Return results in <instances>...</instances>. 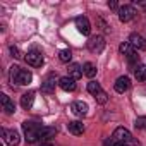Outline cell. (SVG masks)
Listing matches in <instances>:
<instances>
[{
  "label": "cell",
  "mask_w": 146,
  "mask_h": 146,
  "mask_svg": "<svg viewBox=\"0 0 146 146\" xmlns=\"http://www.w3.org/2000/svg\"><path fill=\"white\" fill-rule=\"evenodd\" d=\"M124 146H141V144L136 143V141H131V143H127V144H124Z\"/></svg>",
  "instance_id": "obj_27"
},
{
  "label": "cell",
  "mask_w": 146,
  "mask_h": 146,
  "mask_svg": "<svg viewBox=\"0 0 146 146\" xmlns=\"http://www.w3.org/2000/svg\"><path fill=\"white\" fill-rule=\"evenodd\" d=\"M33 102H35V91H28L21 96V107L24 110H29L33 107Z\"/></svg>",
  "instance_id": "obj_17"
},
{
  "label": "cell",
  "mask_w": 146,
  "mask_h": 146,
  "mask_svg": "<svg viewBox=\"0 0 146 146\" xmlns=\"http://www.w3.org/2000/svg\"><path fill=\"white\" fill-rule=\"evenodd\" d=\"M129 45H131L134 50H137V52L146 50V40H144L141 35H137V33H132V35L129 36Z\"/></svg>",
  "instance_id": "obj_8"
},
{
  "label": "cell",
  "mask_w": 146,
  "mask_h": 146,
  "mask_svg": "<svg viewBox=\"0 0 146 146\" xmlns=\"http://www.w3.org/2000/svg\"><path fill=\"white\" fill-rule=\"evenodd\" d=\"M113 88H115L117 93H125V91L131 88V79H129L127 76H120V78H117Z\"/></svg>",
  "instance_id": "obj_11"
},
{
  "label": "cell",
  "mask_w": 146,
  "mask_h": 146,
  "mask_svg": "<svg viewBox=\"0 0 146 146\" xmlns=\"http://www.w3.org/2000/svg\"><path fill=\"white\" fill-rule=\"evenodd\" d=\"M55 134H57V129H55V127H45V125H43L41 134H40V139H41V141H48V139L55 137Z\"/></svg>",
  "instance_id": "obj_19"
},
{
  "label": "cell",
  "mask_w": 146,
  "mask_h": 146,
  "mask_svg": "<svg viewBox=\"0 0 146 146\" xmlns=\"http://www.w3.org/2000/svg\"><path fill=\"white\" fill-rule=\"evenodd\" d=\"M2 136H4L5 144H9V146H17L21 143L19 132L14 131V129H2Z\"/></svg>",
  "instance_id": "obj_5"
},
{
  "label": "cell",
  "mask_w": 146,
  "mask_h": 146,
  "mask_svg": "<svg viewBox=\"0 0 146 146\" xmlns=\"http://www.w3.org/2000/svg\"><path fill=\"white\" fill-rule=\"evenodd\" d=\"M41 129L43 125L41 124H36L33 120H26L23 122V131H24V137L28 143H35L40 139V134H41Z\"/></svg>",
  "instance_id": "obj_2"
},
{
  "label": "cell",
  "mask_w": 146,
  "mask_h": 146,
  "mask_svg": "<svg viewBox=\"0 0 146 146\" xmlns=\"http://www.w3.org/2000/svg\"><path fill=\"white\" fill-rule=\"evenodd\" d=\"M70 112L78 117H84L88 113V105L84 102H74V103H70Z\"/></svg>",
  "instance_id": "obj_12"
},
{
  "label": "cell",
  "mask_w": 146,
  "mask_h": 146,
  "mask_svg": "<svg viewBox=\"0 0 146 146\" xmlns=\"http://www.w3.org/2000/svg\"><path fill=\"white\" fill-rule=\"evenodd\" d=\"M88 91H90L91 95H95V96H96V95H98L100 91H103V90H102V86H100L98 83H95V81H90V83H88Z\"/></svg>",
  "instance_id": "obj_23"
},
{
  "label": "cell",
  "mask_w": 146,
  "mask_h": 146,
  "mask_svg": "<svg viewBox=\"0 0 146 146\" xmlns=\"http://www.w3.org/2000/svg\"><path fill=\"white\" fill-rule=\"evenodd\" d=\"M83 72H84V76L86 78H95L96 76V65L93 64V62H86L84 65H83Z\"/></svg>",
  "instance_id": "obj_20"
},
{
  "label": "cell",
  "mask_w": 146,
  "mask_h": 146,
  "mask_svg": "<svg viewBox=\"0 0 146 146\" xmlns=\"http://www.w3.org/2000/svg\"><path fill=\"white\" fill-rule=\"evenodd\" d=\"M119 50H120V53L122 55H125L127 57V60L129 62H134L136 58H137V55H136V50L129 45V41H125V43H122L120 46H119Z\"/></svg>",
  "instance_id": "obj_13"
},
{
  "label": "cell",
  "mask_w": 146,
  "mask_h": 146,
  "mask_svg": "<svg viewBox=\"0 0 146 146\" xmlns=\"http://www.w3.org/2000/svg\"><path fill=\"white\" fill-rule=\"evenodd\" d=\"M84 74V72H83V67L81 65H78V64H72L70 67H69V78H72V79H79L81 76Z\"/></svg>",
  "instance_id": "obj_18"
},
{
  "label": "cell",
  "mask_w": 146,
  "mask_h": 146,
  "mask_svg": "<svg viewBox=\"0 0 146 146\" xmlns=\"http://www.w3.org/2000/svg\"><path fill=\"white\" fill-rule=\"evenodd\" d=\"M108 7L110 9H117V2H108Z\"/></svg>",
  "instance_id": "obj_28"
},
{
  "label": "cell",
  "mask_w": 146,
  "mask_h": 146,
  "mask_svg": "<svg viewBox=\"0 0 146 146\" xmlns=\"http://www.w3.org/2000/svg\"><path fill=\"white\" fill-rule=\"evenodd\" d=\"M9 50H11V53H12V57H14V58H21V57H23V53H21V50H19L17 46H14V45H12V46H9Z\"/></svg>",
  "instance_id": "obj_26"
},
{
  "label": "cell",
  "mask_w": 146,
  "mask_h": 146,
  "mask_svg": "<svg viewBox=\"0 0 146 146\" xmlns=\"http://www.w3.org/2000/svg\"><path fill=\"white\" fill-rule=\"evenodd\" d=\"M67 129H69V132H70V134L79 136V134H83V132H84V124H83V122H79V120H72V122H69V124H67Z\"/></svg>",
  "instance_id": "obj_16"
},
{
  "label": "cell",
  "mask_w": 146,
  "mask_h": 146,
  "mask_svg": "<svg viewBox=\"0 0 146 146\" xmlns=\"http://www.w3.org/2000/svg\"><path fill=\"white\" fill-rule=\"evenodd\" d=\"M86 46L91 53H100L105 48V40H103V36H93V38H90Z\"/></svg>",
  "instance_id": "obj_6"
},
{
  "label": "cell",
  "mask_w": 146,
  "mask_h": 146,
  "mask_svg": "<svg viewBox=\"0 0 146 146\" xmlns=\"http://www.w3.org/2000/svg\"><path fill=\"white\" fill-rule=\"evenodd\" d=\"M76 28H78V31L83 33L84 36H88V35L91 33V24H90L88 17H84V16L76 17Z\"/></svg>",
  "instance_id": "obj_9"
},
{
  "label": "cell",
  "mask_w": 146,
  "mask_h": 146,
  "mask_svg": "<svg viewBox=\"0 0 146 146\" xmlns=\"http://www.w3.org/2000/svg\"><path fill=\"white\" fill-rule=\"evenodd\" d=\"M0 102H2V108L5 110V113H14L16 112V105H14V102L5 95V93H2V95H0Z\"/></svg>",
  "instance_id": "obj_14"
},
{
  "label": "cell",
  "mask_w": 146,
  "mask_h": 146,
  "mask_svg": "<svg viewBox=\"0 0 146 146\" xmlns=\"http://www.w3.org/2000/svg\"><path fill=\"white\" fill-rule=\"evenodd\" d=\"M24 60H26L31 67H41L43 62H45L41 52H38V50H31V52H28L26 57H24Z\"/></svg>",
  "instance_id": "obj_4"
},
{
  "label": "cell",
  "mask_w": 146,
  "mask_h": 146,
  "mask_svg": "<svg viewBox=\"0 0 146 146\" xmlns=\"http://www.w3.org/2000/svg\"><path fill=\"white\" fill-rule=\"evenodd\" d=\"M134 125H136V129H146V117H137L136 119V122H134Z\"/></svg>",
  "instance_id": "obj_24"
},
{
  "label": "cell",
  "mask_w": 146,
  "mask_h": 146,
  "mask_svg": "<svg viewBox=\"0 0 146 146\" xmlns=\"http://www.w3.org/2000/svg\"><path fill=\"white\" fill-rule=\"evenodd\" d=\"M95 98H96V102H98V103H102V105L108 102V96H107V93H105V91H100Z\"/></svg>",
  "instance_id": "obj_25"
},
{
  "label": "cell",
  "mask_w": 146,
  "mask_h": 146,
  "mask_svg": "<svg viewBox=\"0 0 146 146\" xmlns=\"http://www.w3.org/2000/svg\"><path fill=\"white\" fill-rule=\"evenodd\" d=\"M55 81H57V76L53 74V72H50V74L43 79V83H41V91H45V93H53V90H55Z\"/></svg>",
  "instance_id": "obj_10"
},
{
  "label": "cell",
  "mask_w": 146,
  "mask_h": 146,
  "mask_svg": "<svg viewBox=\"0 0 146 146\" xmlns=\"http://www.w3.org/2000/svg\"><path fill=\"white\" fill-rule=\"evenodd\" d=\"M58 86L64 91H74L76 90V81L72 79V78H69V76H64V78L58 79Z\"/></svg>",
  "instance_id": "obj_15"
},
{
  "label": "cell",
  "mask_w": 146,
  "mask_h": 146,
  "mask_svg": "<svg viewBox=\"0 0 146 146\" xmlns=\"http://www.w3.org/2000/svg\"><path fill=\"white\" fill-rule=\"evenodd\" d=\"M41 146H52V144H41Z\"/></svg>",
  "instance_id": "obj_30"
},
{
  "label": "cell",
  "mask_w": 146,
  "mask_h": 146,
  "mask_svg": "<svg viewBox=\"0 0 146 146\" xmlns=\"http://www.w3.org/2000/svg\"><path fill=\"white\" fill-rule=\"evenodd\" d=\"M134 76H136L139 81L146 83V65H136V69H134Z\"/></svg>",
  "instance_id": "obj_21"
},
{
  "label": "cell",
  "mask_w": 146,
  "mask_h": 146,
  "mask_svg": "<svg viewBox=\"0 0 146 146\" xmlns=\"http://www.w3.org/2000/svg\"><path fill=\"white\" fill-rule=\"evenodd\" d=\"M112 139H113L119 146H124V144H127V143L132 141V134H131L125 127H117V129L113 131V134H112Z\"/></svg>",
  "instance_id": "obj_3"
},
{
  "label": "cell",
  "mask_w": 146,
  "mask_h": 146,
  "mask_svg": "<svg viewBox=\"0 0 146 146\" xmlns=\"http://www.w3.org/2000/svg\"><path fill=\"white\" fill-rule=\"evenodd\" d=\"M9 78H11V83L14 84H19V86H28L29 83H31V79H33V74L29 70H26V69H21V67H17V65H12L11 67V74H9Z\"/></svg>",
  "instance_id": "obj_1"
},
{
  "label": "cell",
  "mask_w": 146,
  "mask_h": 146,
  "mask_svg": "<svg viewBox=\"0 0 146 146\" xmlns=\"http://www.w3.org/2000/svg\"><path fill=\"white\" fill-rule=\"evenodd\" d=\"M139 5H141V7H144V9H146V2H139Z\"/></svg>",
  "instance_id": "obj_29"
},
{
  "label": "cell",
  "mask_w": 146,
  "mask_h": 146,
  "mask_svg": "<svg viewBox=\"0 0 146 146\" xmlns=\"http://www.w3.org/2000/svg\"><path fill=\"white\" fill-rule=\"evenodd\" d=\"M58 58H60V62H70V58H72V52L69 50V48H65V50H60L58 52Z\"/></svg>",
  "instance_id": "obj_22"
},
{
  "label": "cell",
  "mask_w": 146,
  "mask_h": 146,
  "mask_svg": "<svg viewBox=\"0 0 146 146\" xmlns=\"http://www.w3.org/2000/svg\"><path fill=\"white\" fill-rule=\"evenodd\" d=\"M136 9L132 7V5H122L120 9H119V19L122 21V23H129V21H132L134 17H136Z\"/></svg>",
  "instance_id": "obj_7"
}]
</instances>
